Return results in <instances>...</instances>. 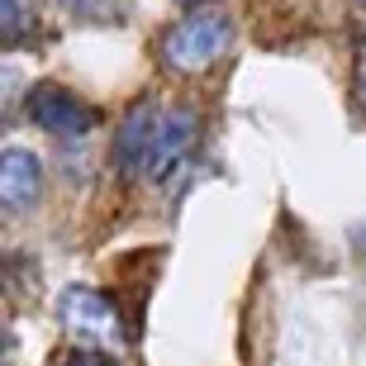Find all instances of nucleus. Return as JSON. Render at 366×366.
<instances>
[{
    "label": "nucleus",
    "mask_w": 366,
    "mask_h": 366,
    "mask_svg": "<svg viewBox=\"0 0 366 366\" xmlns=\"http://www.w3.org/2000/svg\"><path fill=\"white\" fill-rule=\"evenodd\" d=\"M200 143V109L181 105V100H134L129 114L114 129V143H109V162L119 167V177L129 181H148V186H162L186 167V157Z\"/></svg>",
    "instance_id": "1"
},
{
    "label": "nucleus",
    "mask_w": 366,
    "mask_h": 366,
    "mask_svg": "<svg viewBox=\"0 0 366 366\" xmlns=\"http://www.w3.org/2000/svg\"><path fill=\"white\" fill-rule=\"evenodd\" d=\"M233 39H238V29H233V14L224 5H195L162 29L157 62L172 76H204L233 53Z\"/></svg>",
    "instance_id": "2"
},
{
    "label": "nucleus",
    "mask_w": 366,
    "mask_h": 366,
    "mask_svg": "<svg viewBox=\"0 0 366 366\" xmlns=\"http://www.w3.org/2000/svg\"><path fill=\"white\" fill-rule=\"evenodd\" d=\"M57 319L76 342H95L100 352L105 347H124V319L119 305L91 285H67L62 300H57Z\"/></svg>",
    "instance_id": "3"
},
{
    "label": "nucleus",
    "mask_w": 366,
    "mask_h": 366,
    "mask_svg": "<svg viewBox=\"0 0 366 366\" xmlns=\"http://www.w3.org/2000/svg\"><path fill=\"white\" fill-rule=\"evenodd\" d=\"M29 119L39 124L48 138L67 143V138H86L95 129V109L86 100H76L67 86L39 81V86H29Z\"/></svg>",
    "instance_id": "4"
},
{
    "label": "nucleus",
    "mask_w": 366,
    "mask_h": 366,
    "mask_svg": "<svg viewBox=\"0 0 366 366\" xmlns=\"http://www.w3.org/2000/svg\"><path fill=\"white\" fill-rule=\"evenodd\" d=\"M43 195V162L29 148H5L0 152V204L5 214H29Z\"/></svg>",
    "instance_id": "5"
},
{
    "label": "nucleus",
    "mask_w": 366,
    "mask_h": 366,
    "mask_svg": "<svg viewBox=\"0 0 366 366\" xmlns=\"http://www.w3.org/2000/svg\"><path fill=\"white\" fill-rule=\"evenodd\" d=\"M0 34H5L10 48L24 39V5L19 0H0Z\"/></svg>",
    "instance_id": "6"
},
{
    "label": "nucleus",
    "mask_w": 366,
    "mask_h": 366,
    "mask_svg": "<svg viewBox=\"0 0 366 366\" xmlns=\"http://www.w3.org/2000/svg\"><path fill=\"white\" fill-rule=\"evenodd\" d=\"M352 100L366 114V34H357V43H352Z\"/></svg>",
    "instance_id": "7"
},
{
    "label": "nucleus",
    "mask_w": 366,
    "mask_h": 366,
    "mask_svg": "<svg viewBox=\"0 0 366 366\" xmlns=\"http://www.w3.org/2000/svg\"><path fill=\"white\" fill-rule=\"evenodd\" d=\"M57 366H124V362H119V357H109V352H100V347H71Z\"/></svg>",
    "instance_id": "8"
},
{
    "label": "nucleus",
    "mask_w": 366,
    "mask_h": 366,
    "mask_svg": "<svg viewBox=\"0 0 366 366\" xmlns=\"http://www.w3.org/2000/svg\"><path fill=\"white\" fill-rule=\"evenodd\" d=\"M352 252H357V262L366 267V224H357V229H352Z\"/></svg>",
    "instance_id": "9"
},
{
    "label": "nucleus",
    "mask_w": 366,
    "mask_h": 366,
    "mask_svg": "<svg viewBox=\"0 0 366 366\" xmlns=\"http://www.w3.org/2000/svg\"><path fill=\"white\" fill-rule=\"evenodd\" d=\"M62 5H67V10H76V14H91V10H100L105 0H62Z\"/></svg>",
    "instance_id": "10"
},
{
    "label": "nucleus",
    "mask_w": 366,
    "mask_h": 366,
    "mask_svg": "<svg viewBox=\"0 0 366 366\" xmlns=\"http://www.w3.org/2000/svg\"><path fill=\"white\" fill-rule=\"evenodd\" d=\"M352 5H357V10H362V14H366V0H352Z\"/></svg>",
    "instance_id": "11"
}]
</instances>
